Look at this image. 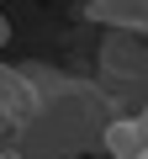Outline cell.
I'll use <instances>...</instances> for the list:
<instances>
[{
	"instance_id": "6da1fadb",
	"label": "cell",
	"mask_w": 148,
	"mask_h": 159,
	"mask_svg": "<svg viewBox=\"0 0 148 159\" xmlns=\"http://www.w3.org/2000/svg\"><path fill=\"white\" fill-rule=\"evenodd\" d=\"M101 148L116 154V159H143L148 154V106L132 111V117H111L101 127Z\"/></svg>"
},
{
	"instance_id": "7a4b0ae2",
	"label": "cell",
	"mask_w": 148,
	"mask_h": 159,
	"mask_svg": "<svg viewBox=\"0 0 148 159\" xmlns=\"http://www.w3.org/2000/svg\"><path fill=\"white\" fill-rule=\"evenodd\" d=\"M90 16L106 27H148V0H90Z\"/></svg>"
}]
</instances>
